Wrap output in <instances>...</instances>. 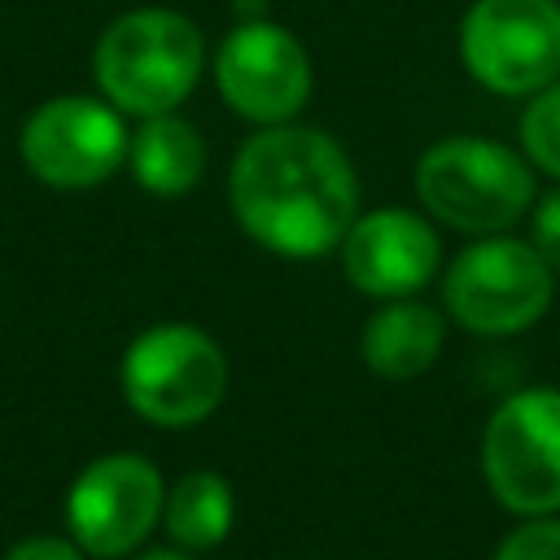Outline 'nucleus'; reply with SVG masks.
<instances>
[{"label":"nucleus","instance_id":"nucleus-13","mask_svg":"<svg viewBox=\"0 0 560 560\" xmlns=\"http://www.w3.org/2000/svg\"><path fill=\"white\" fill-rule=\"evenodd\" d=\"M131 175L153 197H184L206 175V140L192 122L175 114H153L127 140Z\"/></svg>","mask_w":560,"mask_h":560},{"label":"nucleus","instance_id":"nucleus-9","mask_svg":"<svg viewBox=\"0 0 560 560\" xmlns=\"http://www.w3.org/2000/svg\"><path fill=\"white\" fill-rule=\"evenodd\" d=\"M166 503L162 472L144 455H101L92 459L70 494H66V525L70 538L92 556H127L144 542V534L158 525Z\"/></svg>","mask_w":560,"mask_h":560},{"label":"nucleus","instance_id":"nucleus-17","mask_svg":"<svg viewBox=\"0 0 560 560\" xmlns=\"http://www.w3.org/2000/svg\"><path fill=\"white\" fill-rule=\"evenodd\" d=\"M529 245L542 254L551 271H560V188L534 197L529 206Z\"/></svg>","mask_w":560,"mask_h":560},{"label":"nucleus","instance_id":"nucleus-2","mask_svg":"<svg viewBox=\"0 0 560 560\" xmlns=\"http://www.w3.org/2000/svg\"><path fill=\"white\" fill-rule=\"evenodd\" d=\"M206 70L201 31L175 9H131L105 26L92 52L101 96L118 114H175Z\"/></svg>","mask_w":560,"mask_h":560},{"label":"nucleus","instance_id":"nucleus-3","mask_svg":"<svg viewBox=\"0 0 560 560\" xmlns=\"http://www.w3.org/2000/svg\"><path fill=\"white\" fill-rule=\"evenodd\" d=\"M420 206L468 236L508 232L538 197L534 166L486 136H446L429 144L416 162Z\"/></svg>","mask_w":560,"mask_h":560},{"label":"nucleus","instance_id":"nucleus-4","mask_svg":"<svg viewBox=\"0 0 560 560\" xmlns=\"http://www.w3.org/2000/svg\"><path fill=\"white\" fill-rule=\"evenodd\" d=\"M228 389V359L192 324H153L122 354V394L136 416L162 429L206 420Z\"/></svg>","mask_w":560,"mask_h":560},{"label":"nucleus","instance_id":"nucleus-14","mask_svg":"<svg viewBox=\"0 0 560 560\" xmlns=\"http://www.w3.org/2000/svg\"><path fill=\"white\" fill-rule=\"evenodd\" d=\"M162 521L179 551H210L232 529V486L210 468L184 472L175 490H166Z\"/></svg>","mask_w":560,"mask_h":560},{"label":"nucleus","instance_id":"nucleus-1","mask_svg":"<svg viewBox=\"0 0 560 560\" xmlns=\"http://www.w3.org/2000/svg\"><path fill=\"white\" fill-rule=\"evenodd\" d=\"M228 201L258 245L289 258H315L341 245L359 219V175L332 136L271 122L236 149Z\"/></svg>","mask_w":560,"mask_h":560},{"label":"nucleus","instance_id":"nucleus-7","mask_svg":"<svg viewBox=\"0 0 560 560\" xmlns=\"http://www.w3.org/2000/svg\"><path fill=\"white\" fill-rule=\"evenodd\" d=\"M459 61L494 96H534L560 79V0H472Z\"/></svg>","mask_w":560,"mask_h":560},{"label":"nucleus","instance_id":"nucleus-6","mask_svg":"<svg viewBox=\"0 0 560 560\" xmlns=\"http://www.w3.org/2000/svg\"><path fill=\"white\" fill-rule=\"evenodd\" d=\"M481 472L512 516L560 512V389L529 385L490 411Z\"/></svg>","mask_w":560,"mask_h":560},{"label":"nucleus","instance_id":"nucleus-8","mask_svg":"<svg viewBox=\"0 0 560 560\" xmlns=\"http://www.w3.org/2000/svg\"><path fill=\"white\" fill-rule=\"evenodd\" d=\"M18 149L26 171L48 188H92L127 158V127L109 101L52 96L26 118Z\"/></svg>","mask_w":560,"mask_h":560},{"label":"nucleus","instance_id":"nucleus-10","mask_svg":"<svg viewBox=\"0 0 560 560\" xmlns=\"http://www.w3.org/2000/svg\"><path fill=\"white\" fill-rule=\"evenodd\" d=\"M214 83L241 118L289 122L311 96V57L284 26L245 18L214 52Z\"/></svg>","mask_w":560,"mask_h":560},{"label":"nucleus","instance_id":"nucleus-5","mask_svg":"<svg viewBox=\"0 0 560 560\" xmlns=\"http://www.w3.org/2000/svg\"><path fill=\"white\" fill-rule=\"evenodd\" d=\"M556 271L521 236L472 241L442 276V302L451 319L481 337H508L542 319L551 306Z\"/></svg>","mask_w":560,"mask_h":560},{"label":"nucleus","instance_id":"nucleus-18","mask_svg":"<svg viewBox=\"0 0 560 560\" xmlns=\"http://www.w3.org/2000/svg\"><path fill=\"white\" fill-rule=\"evenodd\" d=\"M4 560H83V547L70 542V538H52V534H39V538H22L4 551Z\"/></svg>","mask_w":560,"mask_h":560},{"label":"nucleus","instance_id":"nucleus-19","mask_svg":"<svg viewBox=\"0 0 560 560\" xmlns=\"http://www.w3.org/2000/svg\"><path fill=\"white\" fill-rule=\"evenodd\" d=\"M140 560H188L184 551H149V556H140Z\"/></svg>","mask_w":560,"mask_h":560},{"label":"nucleus","instance_id":"nucleus-11","mask_svg":"<svg viewBox=\"0 0 560 560\" xmlns=\"http://www.w3.org/2000/svg\"><path fill=\"white\" fill-rule=\"evenodd\" d=\"M442 262V241L416 210L385 206L359 214L341 236L346 280L368 298H411L420 293Z\"/></svg>","mask_w":560,"mask_h":560},{"label":"nucleus","instance_id":"nucleus-15","mask_svg":"<svg viewBox=\"0 0 560 560\" xmlns=\"http://www.w3.org/2000/svg\"><path fill=\"white\" fill-rule=\"evenodd\" d=\"M521 149L529 166L560 179V79L538 88L521 114Z\"/></svg>","mask_w":560,"mask_h":560},{"label":"nucleus","instance_id":"nucleus-16","mask_svg":"<svg viewBox=\"0 0 560 560\" xmlns=\"http://www.w3.org/2000/svg\"><path fill=\"white\" fill-rule=\"evenodd\" d=\"M490 560H560V516H525V525H516Z\"/></svg>","mask_w":560,"mask_h":560},{"label":"nucleus","instance_id":"nucleus-12","mask_svg":"<svg viewBox=\"0 0 560 560\" xmlns=\"http://www.w3.org/2000/svg\"><path fill=\"white\" fill-rule=\"evenodd\" d=\"M446 341V319L420 298H389L363 324V363L385 381H411L433 368Z\"/></svg>","mask_w":560,"mask_h":560}]
</instances>
